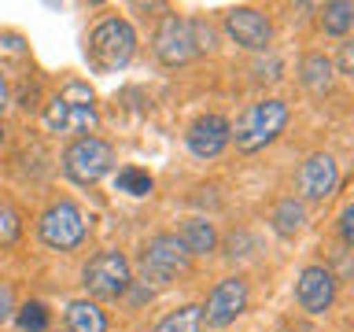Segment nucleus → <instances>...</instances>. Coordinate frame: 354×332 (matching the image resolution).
<instances>
[{
    "instance_id": "1",
    "label": "nucleus",
    "mask_w": 354,
    "mask_h": 332,
    "mask_svg": "<svg viewBox=\"0 0 354 332\" xmlns=\"http://www.w3.org/2000/svg\"><path fill=\"white\" fill-rule=\"evenodd\" d=\"M288 126V104L284 100H259L236 118V126H229V140L236 144V151H262L266 144H273Z\"/></svg>"
},
{
    "instance_id": "2",
    "label": "nucleus",
    "mask_w": 354,
    "mask_h": 332,
    "mask_svg": "<svg viewBox=\"0 0 354 332\" xmlns=\"http://www.w3.org/2000/svg\"><path fill=\"white\" fill-rule=\"evenodd\" d=\"M133 52H137V33L126 19H104L100 26L88 33V44H85V55H88V66L96 74H115L122 71Z\"/></svg>"
},
{
    "instance_id": "3",
    "label": "nucleus",
    "mask_w": 354,
    "mask_h": 332,
    "mask_svg": "<svg viewBox=\"0 0 354 332\" xmlns=\"http://www.w3.org/2000/svg\"><path fill=\"white\" fill-rule=\"evenodd\" d=\"M137 270L144 277V284L162 288V284L177 281V277L188 270V255H185L181 243H177L174 232H155V237L140 248Z\"/></svg>"
},
{
    "instance_id": "4",
    "label": "nucleus",
    "mask_w": 354,
    "mask_h": 332,
    "mask_svg": "<svg viewBox=\"0 0 354 332\" xmlns=\"http://www.w3.org/2000/svg\"><path fill=\"white\" fill-rule=\"evenodd\" d=\"M82 284L93 299H122L133 284V270L129 259L122 251H100L85 262L82 270Z\"/></svg>"
},
{
    "instance_id": "5",
    "label": "nucleus",
    "mask_w": 354,
    "mask_h": 332,
    "mask_svg": "<svg viewBox=\"0 0 354 332\" xmlns=\"http://www.w3.org/2000/svg\"><path fill=\"white\" fill-rule=\"evenodd\" d=\"M111 166H115V148L100 137H77L63 151V174L74 185H96L100 177L111 174Z\"/></svg>"
},
{
    "instance_id": "6",
    "label": "nucleus",
    "mask_w": 354,
    "mask_h": 332,
    "mask_svg": "<svg viewBox=\"0 0 354 332\" xmlns=\"http://www.w3.org/2000/svg\"><path fill=\"white\" fill-rule=\"evenodd\" d=\"M37 237L52 251H74L85 240V214L71 199H59V203L44 207V214L37 218Z\"/></svg>"
},
{
    "instance_id": "7",
    "label": "nucleus",
    "mask_w": 354,
    "mask_h": 332,
    "mask_svg": "<svg viewBox=\"0 0 354 332\" xmlns=\"http://www.w3.org/2000/svg\"><path fill=\"white\" fill-rule=\"evenodd\" d=\"M203 310V321L210 329H225L232 325L243 310H248V281L243 277H225V281H218V288L207 295V306Z\"/></svg>"
},
{
    "instance_id": "8",
    "label": "nucleus",
    "mask_w": 354,
    "mask_h": 332,
    "mask_svg": "<svg viewBox=\"0 0 354 332\" xmlns=\"http://www.w3.org/2000/svg\"><path fill=\"white\" fill-rule=\"evenodd\" d=\"M155 55L166 66H185L188 59H196V37H192V19H177L166 15L162 26L155 30Z\"/></svg>"
},
{
    "instance_id": "9",
    "label": "nucleus",
    "mask_w": 354,
    "mask_h": 332,
    "mask_svg": "<svg viewBox=\"0 0 354 332\" xmlns=\"http://www.w3.org/2000/svg\"><path fill=\"white\" fill-rule=\"evenodd\" d=\"M96 104L88 100H71V96H52L44 107V122L52 133H85L96 126Z\"/></svg>"
},
{
    "instance_id": "10",
    "label": "nucleus",
    "mask_w": 354,
    "mask_h": 332,
    "mask_svg": "<svg viewBox=\"0 0 354 332\" xmlns=\"http://www.w3.org/2000/svg\"><path fill=\"white\" fill-rule=\"evenodd\" d=\"M339 185V166L328 151H314L310 159L299 166V196L310 199V203H321L336 192Z\"/></svg>"
},
{
    "instance_id": "11",
    "label": "nucleus",
    "mask_w": 354,
    "mask_h": 332,
    "mask_svg": "<svg viewBox=\"0 0 354 332\" xmlns=\"http://www.w3.org/2000/svg\"><path fill=\"white\" fill-rule=\"evenodd\" d=\"M336 299V277H332L328 266H306L295 281V303L306 310V314H325Z\"/></svg>"
},
{
    "instance_id": "12",
    "label": "nucleus",
    "mask_w": 354,
    "mask_h": 332,
    "mask_svg": "<svg viewBox=\"0 0 354 332\" xmlns=\"http://www.w3.org/2000/svg\"><path fill=\"white\" fill-rule=\"evenodd\" d=\"M225 33L236 44H243V48L262 52L266 44H270V37H273V26H270V19H266L262 11H254V8H232L229 15H225Z\"/></svg>"
},
{
    "instance_id": "13",
    "label": "nucleus",
    "mask_w": 354,
    "mask_h": 332,
    "mask_svg": "<svg viewBox=\"0 0 354 332\" xmlns=\"http://www.w3.org/2000/svg\"><path fill=\"white\" fill-rule=\"evenodd\" d=\"M185 144L196 159H214L221 155V148L229 144V122L221 115H199L185 133Z\"/></svg>"
},
{
    "instance_id": "14",
    "label": "nucleus",
    "mask_w": 354,
    "mask_h": 332,
    "mask_svg": "<svg viewBox=\"0 0 354 332\" xmlns=\"http://www.w3.org/2000/svg\"><path fill=\"white\" fill-rule=\"evenodd\" d=\"M174 237L185 248L188 259H192V255H210L218 248V232H214V225H210L207 218H185L181 229H177Z\"/></svg>"
},
{
    "instance_id": "15",
    "label": "nucleus",
    "mask_w": 354,
    "mask_h": 332,
    "mask_svg": "<svg viewBox=\"0 0 354 332\" xmlns=\"http://www.w3.org/2000/svg\"><path fill=\"white\" fill-rule=\"evenodd\" d=\"M332 74H336V66H332V59L321 52H310L299 59V82H303V89H310V93H328Z\"/></svg>"
},
{
    "instance_id": "16",
    "label": "nucleus",
    "mask_w": 354,
    "mask_h": 332,
    "mask_svg": "<svg viewBox=\"0 0 354 332\" xmlns=\"http://www.w3.org/2000/svg\"><path fill=\"white\" fill-rule=\"evenodd\" d=\"M66 329L71 332H107V317L93 299H74L66 306Z\"/></svg>"
},
{
    "instance_id": "17",
    "label": "nucleus",
    "mask_w": 354,
    "mask_h": 332,
    "mask_svg": "<svg viewBox=\"0 0 354 332\" xmlns=\"http://www.w3.org/2000/svg\"><path fill=\"white\" fill-rule=\"evenodd\" d=\"M270 221H273V229L281 232V237H295V232L303 229V221H306V210H303V203H299L295 196H288V199H281V203L273 207Z\"/></svg>"
},
{
    "instance_id": "18",
    "label": "nucleus",
    "mask_w": 354,
    "mask_h": 332,
    "mask_svg": "<svg viewBox=\"0 0 354 332\" xmlns=\"http://www.w3.org/2000/svg\"><path fill=\"white\" fill-rule=\"evenodd\" d=\"M199 329H203V310L196 303L174 310V314H166L159 325H155V332H199Z\"/></svg>"
},
{
    "instance_id": "19",
    "label": "nucleus",
    "mask_w": 354,
    "mask_h": 332,
    "mask_svg": "<svg viewBox=\"0 0 354 332\" xmlns=\"http://www.w3.org/2000/svg\"><path fill=\"white\" fill-rule=\"evenodd\" d=\"M351 22H354V4H347V0L325 4V11H321V30L332 33V37H343L351 30Z\"/></svg>"
},
{
    "instance_id": "20",
    "label": "nucleus",
    "mask_w": 354,
    "mask_h": 332,
    "mask_svg": "<svg viewBox=\"0 0 354 332\" xmlns=\"http://www.w3.org/2000/svg\"><path fill=\"white\" fill-rule=\"evenodd\" d=\"M115 188L118 192H126V196H148L151 192V174L148 170H137V166H126V170H118L115 177Z\"/></svg>"
},
{
    "instance_id": "21",
    "label": "nucleus",
    "mask_w": 354,
    "mask_h": 332,
    "mask_svg": "<svg viewBox=\"0 0 354 332\" xmlns=\"http://www.w3.org/2000/svg\"><path fill=\"white\" fill-rule=\"evenodd\" d=\"M15 321H19L22 332H44L48 329V306L44 303H26V306L15 310Z\"/></svg>"
},
{
    "instance_id": "22",
    "label": "nucleus",
    "mask_w": 354,
    "mask_h": 332,
    "mask_svg": "<svg viewBox=\"0 0 354 332\" xmlns=\"http://www.w3.org/2000/svg\"><path fill=\"white\" fill-rule=\"evenodd\" d=\"M19 232H22V221H19V214H15V210H11L8 203H0V248L15 243V240H19Z\"/></svg>"
},
{
    "instance_id": "23",
    "label": "nucleus",
    "mask_w": 354,
    "mask_h": 332,
    "mask_svg": "<svg viewBox=\"0 0 354 332\" xmlns=\"http://www.w3.org/2000/svg\"><path fill=\"white\" fill-rule=\"evenodd\" d=\"M192 37H196V52H210L214 48V30L203 19H192Z\"/></svg>"
},
{
    "instance_id": "24",
    "label": "nucleus",
    "mask_w": 354,
    "mask_h": 332,
    "mask_svg": "<svg viewBox=\"0 0 354 332\" xmlns=\"http://www.w3.org/2000/svg\"><path fill=\"white\" fill-rule=\"evenodd\" d=\"M339 240L343 243H354V207L351 203L339 210Z\"/></svg>"
},
{
    "instance_id": "25",
    "label": "nucleus",
    "mask_w": 354,
    "mask_h": 332,
    "mask_svg": "<svg viewBox=\"0 0 354 332\" xmlns=\"http://www.w3.org/2000/svg\"><path fill=\"white\" fill-rule=\"evenodd\" d=\"M15 314V295H11V288L8 284H0V325Z\"/></svg>"
},
{
    "instance_id": "26",
    "label": "nucleus",
    "mask_w": 354,
    "mask_h": 332,
    "mask_svg": "<svg viewBox=\"0 0 354 332\" xmlns=\"http://www.w3.org/2000/svg\"><path fill=\"white\" fill-rule=\"evenodd\" d=\"M351 63H354L351 41H343V48H339V74H351Z\"/></svg>"
},
{
    "instance_id": "27",
    "label": "nucleus",
    "mask_w": 354,
    "mask_h": 332,
    "mask_svg": "<svg viewBox=\"0 0 354 332\" xmlns=\"http://www.w3.org/2000/svg\"><path fill=\"white\" fill-rule=\"evenodd\" d=\"M8 107V82H4V74H0V111Z\"/></svg>"
},
{
    "instance_id": "28",
    "label": "nucleus",
    "mask_w": 354,
    "mask_h": 332,
    "mask_svg": "<svg viewBox=\"0 0 354 332\" xmlns=\"http://www.w3.org/2000/svg\"><path fill=\"white\" fill-rule=\"evenodd\" d=\"M0 144H4V126H0Z\"/></svg>"
}]
</instances>
